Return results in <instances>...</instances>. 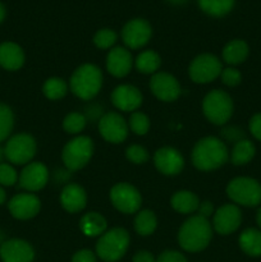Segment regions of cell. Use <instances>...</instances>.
<instances>
[{
  "mask_svg": "<svg viewBox=\"0 0 261 262\" xmlns=\"http://www.w3.org/2000/svg\"><path fill=\"white\" fill-rule=\"evenodd\" d=\"M222 61L211 54H201L189 64V77L196 83H209L222 73Z\"/></svg>",
  "mask_w": 261,
  "mask_h": 262,
  "instance_id": "9",
  "label": "cell"
},
{
  "mask_svg": "<svg viewBox=\"0 0 261 262\" xmlns=\"http://www.w3.org/2000/svg\"><path fill=\"white\" fill-rule=\"evenodd\" d=\"M199 215H201V216L204 217H209L211 216L212 212H214V206H212V204L210 201H204V202H200L199 205Z\"/></svg>",
  "mask_w": 261,
  "mask_h": 262,
  "instance_id": "43",
  "label": "cell"
},
{
  "mask_svg": "<svg viewBox=\"0 0 261 262\" xmlns=\"http://www.w3.org/2000/svg\"><path fill=\"white\" fill-rule=\"evenodd\" d=\"M168 2L171 3V4L179 5V4H184V3H186L187 0H168Z\"/></svg>",
  "mask_w": 261,
  "mask_h": 262,
  "instance_id": "48",
  "label": "cell"
},
{
  "mask_svg": "<svg viewBox=\"0 0 261 262\" xmlns=\"http://www.w3.org/2000/svg\"><path fill=\"white\" fill-rule=\"evenodd\" d=\"M127 159L133 164H145L148 160V152L145 147L140 145H130L125 151Z\"/></svg>",
  "mask_w": 261,
  "mask_h": 262,
  "instance_id": "36",
  "label": "cell"
},
{
  "mask_svg": "<svg viewBox=\"0 0 261 262\" xmlns=\"http://www.w3.org/2000/svg\"><path fill=\"white\" fill-rule=\"evenodd\" d=\"M240 247L241 250L248 256L258 257L261 256V232L257 229H246L240 235Z\"/></svg>",
  "mask_w": 261,
  "mask_h": 262,
  "instance_id": "26",
  "label": "cell"
},
{
  "mask_svg": "<svg viewBox=\"0 0 261 262\" xmlns=\"http://www.w3.org/2000/svg\"><path fill=\"white\" fill-rule=\"evenodd\" d=\"M5 158L13 164L23 165L28 164L36 154V142L32 136L19 133L10 138L4 148Z\"/></svg>",
  "mask_w": 261,
  "mask_h": 262,
  "instance_id": "8",
  "label": "cell"
},
{
  "mask_svg": "<svg viewBox=\"0 0 261 262\" xmlns=\"http://www.w3.org/2000/svg\"><path fill=\"white\" fill-rule=\"evenodd\" d=\"M211 237L212 228L209 220L201 215H193L182 224L178 242L187 252H200L207 247Z\"/></svg>",
  "mask_w": 261,
  "mask_h": 262,
  "instance_id": "1",
  "label": "cell"
},
{
  "mask_svg": "<svg viewBox=\"0 0 261 262\" xmlns=\"http://www.w3.org/2000/svg\"><path fill=\"white\" fill-rule=\"evenodd\" d=\"M161 64V59L155 51L146 50L142 51L136 59V68L138 72L145 74L155 73Z\"/></svg>",
  "mask_w": 261,
  "mask_h": 262,
  "instance_id": "29",
  "label": "cell"
},
{
  "mask_svg": "<svg viewBox=\"0 0 261 262\" xmlns=\"http://www.w3.org/2000/svg\"><path fill=\"white\" fill-rule=\"evenodd\" d=\"M3 262H32L35 251L32 246L22 239H9L0 246Z\"/></svg>",
  "mask_w": 261,
  "mask_h": 262,
  "instance_id": "17",
  "label": "cell"
},
{
  "mask_svg": "<svg viewBox=\"0 0 261 262\" xmlns=\"http://www.w3.org/2000/svg\"><path fill=\"white\" fill-rule=\"evenodd\" d=\"M128 127H129L130 129H132V132L136 133V135L143 136L148 132V129H150V119H148L147 115L143 114V113L135 112L130 114Z\"/></svg>",
  "mask_w": 261,
  "mask_h": 262,
  "instance_id": "34",
  "label": "cell"
},
{
  "mask_svg": "<svg viewBox=\"0 0 261 262\" xmlns=\"http://www.w3.org/2000/svg\"><path fill=\"white\" fill-rule=\"evenodd\" d=\"M158 220H156L155 214L150 210H142L137 214L135 219V229L140 235H150L153 234L154 230L156 229Z\"/></svg>",
  "mask_w": 261,
  "mask_h": 262,
  "instance_id": "30",
  "label": "cell"
},
{
  "mask_svg": "<svg viewBox=\"0 0 261 262\" xmlns=\"http://www.w3.org/2000/svg\"><path fill=\"white\" fill-rule=\"evenodd\" d=\"M49 179L48 168L42 163H30L25 166L19 176V187L26 191H40Z\"/></svg>",
  "mask_w": 261,
  "mask_h": 262,
  "instance_id": "15",
  "label": "cell"
},
{
  "mask_svg": "<svg viewBox=\"0 0 261 262\" xmlns=\"http://www.w3.org/2000/svg\"><path fill=\"white\" fill-rule=\"evenodd\" d=\"M228 197L235 204L253 207L261 204V184L247 177H240L229 182L227 187Z\"/></svg>",
  "mask_w": 261,
  "mask_h": 262,
  "instance_id": "6",
  "label": "cell"
},
{
  "mask_svg": "<svg viewBox=\"0 0 261 262\" xmlns=\"http://www.w3.org/2000/svg\"><path fill=\"white\" fill-rule=\"evenodd\" d=\"M79 228L87 237H97L104 234L106 230V220L99 212H89L82 216Z\"/></svg>",
  "mask_w": 261,
  "mask_h": 262,
  "instance_id": "23",
  "label": "cell"
},
{
  "mask_svg": "<svg viewBox=\"0 0 261 262\" xmlns=\"http://www.w3.org/2000/svg\"><path fill=\"white\" fill-rule=\"evenodd\" d=\"M5 199H7V194H5V191L2 188V187H0V205L4 204Z\"/></svg>",
  "mask_w": 261,
  "mask_h": 262,
  "instance_id": "46",
  "label": "cell"
},
{
  "mask_svg": "<svg viewBox=\"0 0 261 262\" xmlns=\"http://www.w3.org/2000/svg\"><path fill=\"white\" fill-rule=\"evenodd\" d=\"M154 163L158 170L165 176H176L184 166L183 156L173 147L159 148L154 156Z\"/></svg>",
  "mask_w": 261,
  "mask_h": 262,
  "instance_id": "18",
  "label": "cell"
},
{
  "mask_svg": "<svg viewBox=\"0 0 261 262\" xmlns=\"http://www.w3.org/2000/svg\"><path fill=\"white\" fill-rule=\"evenodd\" d=\"M112 101L117 109L122 112H135L142 104V94L130 84H120L112 94Z\"/></svg>",
  "mask_w": 261,
  "mask_h": 262,
  "instance_id": "19",
  "label": "cell"
},
{
  "mask_svg": "<svg viewBox=\"0 0 261 262\" xmlns=\"http://www.w3.org/2000/svg\"><path fill=\"white\" fill-rule=\"evenodd\" d=\"M132 55L124 48H114L109 51L106 58V68L114 77H124L132 68Z\"/></svg>",
  "mask_w": 261,
  "mask_h": 262,
  "instance_id": "20",
  "label": "cell"
},
{
  "mask_svg": "<svg viewBox=\"0 0 261 262\" xmlns=\"http://www.w3.org/2000/svg\"><path fill=\"white\" fill-rule=\"evenodd\" d=\"M94 152V143L90 137L79 136L69 141L63 148V163L68 170L74 171L82 169L91 159Z\"/></svg>",
  "mask_w": 261,
  "mask_h": 262,
  "instance_id": "7",
  "label": "cell"
},
{
  "mask_svg": "<svg viewBox=\"0 0 261 262\" xmlns=\"http://www.w3.org/2000/svg\"><path fill=\"white\" fill-rule=\"evenodd\" d=\"M25 63L22 48L14 42H3L0 45V66L7 71H17Z\"/></svg>",
  "mask_w": 261,
  "mask_h": 262,
  "instance_id": "22",
  "label": "cell"
},
{
  "mask_svg": "<svg viewBox=\"0 0 261 262\" xmlns=\"http://www.w3.org/2000/svg\"><path fill=\"white\" fill-rule=\"evenodd\" d=\"M235 0H197L202 12L211 17H223L234 7Z\"/></svg>",
  "mask_w": 261,
  "mask_h": 262,
  "instance_id": "28",
  "label": "cell"
},
{
  "mask_svg": "<svg viewBox=\"0 0 261 262\" xmlns=\"http://www.w3.org/2000/svg\"><path fill=\"white\" fill-rule=\"evenodd\" d=\"M17 179V171L12 165L5 163L0 164V184L2 186H13Z\"/></svg>",
  "mask_w": 261,
  "mask_h": 262,
  "instance_id": "37",
  "label": "cell"
},
{
  "mask_svg": "<svg viewBox=\"0 0 261 262\" xmlns=\"http://www.w3.org/2000/svg\"><path fill=\"white\" fill-rule=\"evenodd\" d=\"M220 77H222L223 83L227 84V86L229 87L237 86V84L241 83V79H242V76H241L240 71L235 68L223 69L222 73H220Z\"/></svg>",
  "mask_w": 261,
  "mask_h": 262,
  "instance_id": "38",
  "label": "cell"
},
{
  "mask_svg": "<svg viewBox=\"0 0 261 262\" xmlns=\"http://www.w3.org/2000/svg\"><path fill=\"white\" fill-rule=\"evenodd\" d=\"M99 130L107 142L120 143L127 138L128 124L122 115L110 112L100 118Z\"/></svg>",
  "mask_w": 261,
  "mask_h": 262,
  "instance_id": "12",
  "label": "cell"
},
{
  "mask_svg": "<svg viewBox=\"0 0 261 262\" xmlns=\"http://www.w3.org/2000/svg\"><path fill=\"white\" fill-rule=\"evenodd\" d=\"M227 160V146L216 137L202 138L192 151V163L200 170H214L224 165Z\"/></svg>",
  "mask_w": 261,
  "mask_h": 262,
  "instance_id": "2",
  "label": "cell"
},
{
  "mask_svg": "<svg viewBox=\"0 0 261 262\" xmlns=\"http://www.w3.org/2000/svg\"><path fill=\"white\" fill-rule=\"evenodd\" d=\"M153 36V28L147 20L135 18L125 23L122 30V38L125 46L129 49H140L148 42Z\"/></svg>",
  "mask_w": 261,
  "mask_h": 262,
  "instance_id": "11",
  "label": "cell"
},
{
  "mask_svg": "<svg viewBox=\"0 0 261 262\" xmlns=\"http://www.w3.org/2000/svg\"><path fill=\"white\" fill-rule=\"evenodd\" d=\"M248 55V45L243 40H232L223 49V59L230 66L243 63Z\"/></svg>",
  "mask_w": 261,
  "mask_h": 262,
  "instance_id": "24",
  "label": "cell"
},
{
  "mask_svg": "<svg viewBox=\"0 0 261 262\" xmlns=\"http://www.w3.org/2000/svg\"><path fill=\"white\" fill-rule=\"evenodd\" d=\"M222 137L228 142H240L245 140V132L238 127H227L222 130Z\"/></svg>",
  "mask_w": 261,
  "mask_h": 262,
  "instance_id": "39",
  "label": "cell"
},
{
  "mask_svg": "<svg viewBox=\"0 0 261 262\" xmlns=\"http://www.w3.org/2000/svg\"><path fill=\"white\" fill-rule=\"evenodd\" d=\"M14 125V115L9 106L0 104V142L10 135Z\"/></svg>",
  "mask_w": 261,
  "mask_h": 262,
  "instance_id": "33",
  "label": "cell"
},
{
  "mask_svg": "<svg viewBox=\"0 0 261 262\" xmlns=\"http://www.w3.org/2000/svg\"><path fill=\"white\" fill-rule=\"evenodd\" d=\"M60 202L66 211L71 212V214L78 212L86 207V192H84V189L79 184L69 183L61 191Z\"/></svg>",
  "mask_w": 261,
  "mask_h": 262,
  "instance_id": "21",
  "label": "cell"
},
{
  "mask_svg": "<svg viewBox=\"0 0 261 262\" xmlns=\"http://www.w3.org/2000/svg\"><path fill=\"white\" fill-rule=\"evenodd\" d=\"M71 90L82 100H91L99 94L102 86V73L94 64H83L71 77Z\"/></svg>",
  "mask_w": 261,
  "mask_h": 262,
  "instance_id": "3",
  "label": "cell"
},
{
  "mask_svg": "<svg viewBox=\"0 0 261 262\" xmlns=\"http://www.w3.org/2000/svg\"><path fill=\"white\" fill-rule=\"evenodd\" d=\"M110 200L115 209L124 214H135L142 204L140 192L128 183L115 184L110 191Z\"/></svg>",
  "mask_w": 261,
  "mask_h": 262,
  "instance_id": "10",
  "label": "cell"
},
{
  "mask_svg": "<svg viewBox=\"0 0 261 262\" xmlns=\"http://www.w3.org/2000/svg\"><path fill=\"white\" fill-rule=\"evenodd\" d=\"M156 262H187V258L177 251H165L159 256Z\"/></svg>",
  "mask_w": 261,
  "mask_h": 262,
  "instance_id": "40",
  "label": "cell"
},
{
  "mask_svg": "<svg viewBox=\"0 0 261 262\" xmlns=\"http://www.w3.org/2000/svg\"><path fill=\"white\" fill-rule=\"evenodd\" d=\"M118 36L117 32L110 28H102V30L97 31L94 36V43L99 49H109L117 41Z\"/></svg>",
  "mask_w": 261,
  "mask_h": 262,
  "instance_id": "35",
  "label": "cell"
},
{
  "mask_svg": "<svg viewBox=\"0 0 261 262\" xmlns=\"http://www.w3.org/2000/svg\"><path fill=\"white\" fill-rule=\"evenodd\" d=\"M250 132L256 140L261 141V113L256 114L250 120Z\"/></svg>",
  "mask_w": 261,
  "mask_h": 262,
  "instance_id": "41",
  "label": "cell"
},
{
  "mask_svg": "<svg viewBox=\"0 0 261 262\" xmlns=\"http://www.w3.org/2000/svg\"><path fill=\"white\" fill-rule=\"evenodd\" d=\"M242 222V214L237 205H223L214 214V229L219 234L228 235L235 232Z\"/></svg>",
  "mask_w": 261,
  "mask_h": 262,
  "instance_id": "14",
  "label": "cell"
},
{
  "mask_svg": "<svg viewBox=\"0 0 261 262\" xmlns=\"http://www.w3.org/2000/svg\"><path fill=\"white\" fill-rule=\"evenodd\" d=\"M170 204L176 211L181 214H191L199 209L200 200L194 193L189 191H179L171 197Z\"/></svg>",
  "mask_w": 261,
  "mask_h": 262,
  "instance_id": "25",
  "label": "cell"
},
{
  "mask_svg": "<svg viewBox=\"0 0 261 262\" xmlns=\"http://www.w3.org/2000/svg\"><path fill=\"white\" fill-rule=\"evenodd\" d=\"M87 118L81 113H71L67 115L63 120V128L67 133L71 135H77L82 132L83 128L86 127Z\"/></svg>",
  "mask_w": 261,
  "mask_h": 262,
  "instance_id": "32",
  "label": "cell"
},
{
  "mask_svg": "<svg viewBox=\"0 0 261 262\" xmlns=\"http://www.w3.org/2000/svg\"><path fill=\"white\" fill-rule=\"evenodd\" d=\"M9 211L15 219L27 220L36 216L40 211L41 202L32 193H19L9 201Z\"/></svg>",
  "mask_w": 261,
  "mask_h": 262,
  "instance_id": "16",
  "label": "cell"
},
{
  "mask_svg": "<svg viewBox=\"0 0 261 262\" xmlns=\"http://www.w3.org/2000/svg\"><path fill=\"white\" fill-rule=\"evenodd\" d=\"M133 262H156L154 258L153 253L147 252V251H140L133 256Z\"/></svg>",
  "mask_w": 261,
  "mask_h": 262,
  "instance_id": "44",
  "label": "cell"
},
{
  "mask_svg": "<svg viewBox=\"0 0 261 262\" xmlns=\"http://www.w3.org/2000/svg\"><path fill=\"white\" fill-rule=\"evenodd\" d=\"M256 152L255 145L250 140H242L240 142L234 143L232 154H230V160L234 165H245L250 163L253 159Z\"/></svg>",
  "mask_w": 261,
  "mask_h": 262,
  "instance_id": "27",
  "label": "cell"
},
{
  "mask_svg": "<svg viewBox=\"0 0 261 262\" xmlns=\"http://www.w3.org/2000/svg\"><path fill=\"white\" fill-rule=\"evenodd\" d=\"M72 262H96V256L90 250H81L74 253Z\"/></svg>",
  "mask_w": 261,
  "mask_h": 262,
  "instance_id": "42",
  "label": "cell"
},
{
  "mask_svg": "<svg viewBox=\"0 0 261 262\" xmlns=\"http://www.w3.org/2000/svg\"><path fill=\"white\" fill-rule=\"evenodd\" d=\"M5 14H7V10H5V7L3 5V3H0V23L4 20Z\"/></svg>",
  "mask_w": 261,
  "mask_h": 262,
  "instance_id": "45",
  "label": "cell"
},
{
  "mask_svg": "<svg viewBox=\"0 0 261 262\" xmlns=\"http://www.w3.org/2000/svg\"><path fill=\"white\" fill-rule=\"evenodd\" d=\"M256 222H257L258 228H260V229H261V209H258L257 215H256Z\"/></svg>",
  "mask_w": 261,
  "mask_h": 262,
  "instance_id": "47",
  "label": "cell"
},
{
  "mask_svg": "<svg viewBox=\"0 0 261 262\" xmlns=\"http://www.w3.org/2000/svg\"><path fill=\"white\" fill-rule=\"evenodd\" d=\"M4 156H5L4 150H3V148H0V164H2V160H3V158H4Z\"/></svg>",
  "mask_w": 261,
  "mask_h": 262,
  "instance_id": "49",
  "label": "cell"
},
{
  "mask_svg": "<svg viewBox=\"0 0 261 262\" xmlns=\"http://www.w3.org/2000/svg\"><path fill=\"white\" fill-rule=\"evenodd\" d=\"M204 114L211 123L222 125L230 119L233 114V101L227 92L214 90L205 96L202 102Z\"/></svg>",
  "mask_w": 261,
  "mask_h": 262,
  "instance_id": "5",
  "label": "cell"
},
{
  "mask_svg": "<svg viewBox=\"0 0 261 262\" xmlns=\"http://www.w3.org/2000/svg\"><path fill=\"white\" fill-rule=\"evenodd\" d=\"M150 89L161 101H174L181 95V86L177 78L165 72H158L151 77Z\"/></svg>",
  "mask_w": 261,
  "mask_h": 262,
  "instance_id": "13",
  "label": "cell"
},
{
  "mask_svg": "<svg viewBox=\"0 0 261 262\" xmlns=\"http://www.w3.org/2000/svg\"><path fill=\"white\" fill-rule=\"evenodd\" d=\"M42 91L44 95H45L48 99L59 100L67 95L68 84H67V82L64 81V79L54 77V78L46 79V82L44 83Z\"/></svg>",
  "mask_w": 261,
  "mask_h": 262,
  "instance_id": "31",
  "label": "cell"
},
{
  "mask_svg": "<svg viewBox=\"0 0 261 262\" xmlns=\"http://www.w3.org/2000/svg\"><path fill=\"white\" fill-rule=\"evenodd\" d=\"M129 246V234L123 228H114L100 235L96 253L105 262H115L125 255Z\"/></svg>",
  "mask_w": 261,
  "mask_h": 262,
  "instance_id": "4",
  "label": "cell"
}]
</instances>
